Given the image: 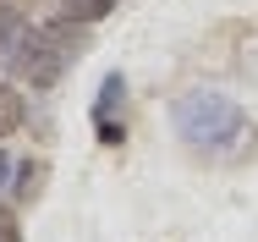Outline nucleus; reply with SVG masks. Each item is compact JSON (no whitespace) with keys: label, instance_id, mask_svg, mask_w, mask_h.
<instances>
[{"label":"nucleus","instance_id":"obj_1","mask_svg":"<svg viewBox=\"0 0 258 242\" xmlns=\"http://www.w3.org/2000/svg\"><path fill=\"white\" fill-rule=\"evenodd\" d=\"M170 127L187 149H204V154H236V149L253 143V121L247 110L231 94H214V88H192L170 105Z\"/></svg>","mask_w":258,"mask_h":242},{"label":"nucleus","instance_id":"obj_2","mask_svg":"<svg viewBox=\"0 0 258 242\" xmlns=\"http://www.w3.org/2000/svg\"><path fill=\"white\" fill-rule=\"evenodd\" d=\"M83 55V22H66V17H55L44 28H28V39L17 50V72L33 83V88H55L60 83V72L72 66Z\"/></svg>","mask_w":258,"mask_h":242},{"label":"nucleus","instance_id":"obj_3","mask_svg":"<svg viewBox=\"0 0 258 242\" xmlns=\"http://www.w3.org/2000/svg\"><path fill=\"white\" fill-rule=\"evenodd\" d=\"M22 39H28V11H22V6H11V0H0V66H11V61H17Z\"/></svg>","mask_w":258,"mask_h":242},{"label":"nucleus","instance_id":"obj_4","mask_svg":"<svg viewBox=\"0 0 258 242\" xmlns=\"http://www.w3.org/2000/svg\"><path fill=\"white\" fill-rule=\"evenodd\" d=\"M121 94H126V83H121V72H110L99 83V105H94V121H99V143H121V121L110 127L104 116H110V105H121Z\"/></svg>","mask_w":258,"mask_h":242},{"label":"nucleus","instance_id":"obj_5","mask_svg":"<svg viewBox=\"0 0 258 242\" xmlns=\"http://www.w3.org/2000/svg\"><path fill=\"white\" fill-rule=\"evenodd\" d=\"M110 11H115V0H60V17L66 22H83V28L99 22V17H110Z\"/></svg>","mask_w":258,"mask_h":242},{"label":"nucleus","instance_id":"obj_6","mask_svg":"<svg viewBox=\"0 0 258 242\" xmlns=\"http://www.w3.org/2000/svg\"><path fill=\"white\" fill-rule=\"evenodd\" d=\"M17 127H22V94L11 83H0V138H11Z\"/></svg>","mask_w":258,"mask_h":242},{"label":"nucleus","instance_id":"obj_7","mask_svg":"<svg viewBox=\"0 0 258 242\" xmlns=\"http://www.w3.org/2000/svg\"><path fill=\"white\" fill-rule=\"evenodd\" d=\"M39 176H44V165H39V160H22V165H17L11 193H17V198H33V193H39Z\"/></svg>","mask_w":258,"mask_h":242},{"label":"nucleus","instance_id":"obj_8","mask_svg":"<svg viewBox=\"0 0 258 242\" xmlns=\"http://www.w3.org/2000/svg\"><path fill=\"white\" fill-rule=\"evenodd\" d=\"M0 242H22V226H17L11 209H0Z\"/></svg>","mask_w":258,"mask_h":242},{"label":"nucleus","instance_id":"obj_9","mask_svg":"<svg viewBox=\"0 0 258 242\" xmlns=\"http://www.w3.org/2000/svg\"><path fill=\"white\" fill-rule=\"evenodd\" d=\"M11 176H17V165H11V160H6V154H0V193H6V187H11Z\"/></svg>","mask_w":258,"mask_h":242},{"label":"nucleus","instance_id":"obj_10","mask_svg":"<svg viewBox=\"0 0 258 242\" xmlns=\"http://www.w3.org/2000/svg\"><path fill=\"white\" fill-rule=\"evenodd\" d=\"M11 6H39V0H11Z\"/></svg>","mask_w":258,"mask_h":242}]
</instances>
